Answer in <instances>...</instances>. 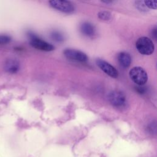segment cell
Returning <instances> with one entry per match:
<instances>
[{
  "mask_svg": "<svg viewBox=\"0 0 157 157\" xmlns=\"http://www.w3.org/2000/svg\"><path fill=\"white\" fill-rule=\"evenodd\" d=\"M136 48L142 55H151L155 49V46L152 40L147 37H141L137 39L136 44Z\"/></svg>",
  "mask_w": 157,
  "mask_h": 157,
  "instance_id": "cell-1",
  "label": "cell"
},
{
  "mask_svg": "<svg viewBox=\"0 0 157 157\" xmlns=\"http://www.w3.org/2000/svg\"><path fill=\"white\" fill-rule=\"evenodd\" d=\"M129 76L131 80L137 85L142 86L148 80V75L146 71L141 67L136 66L129 71Z\"/></svg>",
  "mask_w": 157,
  "mask_h": 157,
  "instance_id": "cell-2",
  "label": "cell"
},
{
  "mask_svg": "<svg viewBox=\"0 0 157 157\" xmlns=\"http://www.w3.org/2000/svg\"><path fill=\"white\" fill-rule=\"evenodd\" d=\"M30 44L34 48L45 52H50L55 49L53 45L38 38L34 35H31L30 38Z\"/></svg>",
  "mask_w": 157,
  "mask_h": 157,
  "instance_id": "cell-3",
  "label": "cell"
},
{
  "mask_svg": "<svg viewBox=\"0 0 157 157\" xmlns=\"http://www.w3.org/2000/svg\"><path fill=\"white\" fill-rule=\"evenodd\" d=\"M49 3L53 8L63 12L70 13L74 10V6L69 1L52 0L49 1Z\"/></svg>",
  "mask_w": 157,
  "mask_h": 157,
  "instance_id": "cell-4",
  "label": "cell"
},
{
  "mask_svg": "<svg viewBox=\"0 0 157 157\" xmlns=\"http://www.w3.org/2000/svg\"><path fill=\"white\" fill-rule=\"evenodd\" d=\"M63 53L67 58L71 60L79 62H86L88 60L87 55L85 53L77 50L67 48L63 52Z\"/></svg>",
  "mask_w": 157,
  "mask_h": 157,
  "instance_id": "cell-5",
  "label": "cell"
},
{
  "mask_svg": "<svg viewBox=\"0 0 157 157\" xmlns=\"http://www.w3.org/2000/svg\"><path fill=\"white\" fill-rule=\"evenodd\" d=\"M109 102L115 107H121L126 102L125 95L120 91H113L108 95Z\"/></svg>",
  "mask_w": 157,
  "mask_h": 157,
  "instance_id": "cell-6",
  "label": "cell"
},
{
  "mask_svg": "<svg viewBox=\"0 0 157 157\" xmlns=\"http://www.w3.org/2000/svg\"><path fill=\"white\" fill-rule=\"evenodd\" d=\"M96 64L102 71L110 77L117 78L118 76V72L115 67L107 61L101 59H98L96 60Z\"/></svg>",
  "mask_w": 157,
  "mask_h": 157,
  "instance_id": "cell-7",
  "label": "cell"
},
{
  "mask_svg": "<svg viewBox=\"0 0 157 157\" xmlns=\"http://www.w3.org/2000/svg\"><path fill=\"white\" fill-rule=\"evenodd\" d=\"M80 31L85 36L89 37L94 36L96 33L95 27L89 22H83L80 25Z\"/></svg>",
  "mask_w": 157,
  "mask_h": 157,
  "instance_id": "cell-8",
  "label": "cell"
},
{
  "mask_svg": "<svg viewBox=\"0 0 157 157\" xmlns=\"http://www.w3.org/2000/svg\"><path fill=\"white\" fill-rule=\"evenodd\" d=\"M20 64L18 61L14 59H8L5 64V70L10 74H15L18 71Z\"/></svg>",
  "mask_w": 157,
  "mask_h": 157,
  "instance_id": "cell-9",
  "label": "cell"
},
{
  "mask_svg": "<svg viewBox=\"0 0 157 157\" xmlns=\"http://www.w3.org/2000/svg\"><path fill=\"white\" fill-rule=\"evenodd\" d=\"M118 61L122 67L127 68L131 65V57L128 53L120 52L118 55Z\"/></svg>",
  "mask_w": 157,
  "mask_h": 157,
  "instance_id": "cell-10",
  "label": "cell"
},
{
  "mask_svg": "<svg viewBox=\"0 0 157 157\" xmlns=\"http://www.w3.org/2000/svg\"><path fill=\"white\" fill-rule=\"evenodd\" d=\"M50 36L53 40H54L56 42H62L64 40L63 36L60 33H59L58 31H53L51 33Z\"/></svg>",
  "mask_w": 157,
  "mask_h": 157,
  "instance_id": "cell-11",
  "label": "cell"
},
{
  "mask_svg": "<svg viewBox=\"0 0 157 157\" xmlns=\"http://www.w3.org/2000/svg\"><path fill=\"white\" fill-rule=\"evenodd\" d=\"M98 17L102 20H109L111 18V14L107 11H101L99 12Z\"/></svg>",
  "mask_w": 157,
  "mask_h": 157,
  "instance_id": "cell-12",
  "label": "cell"
},
{
  "mask_svg": "<svg viewBox=\"0 0 157 157\" xmlns=\"http://www.w3.org/2000/svg\"><path fill=\"white\" fill-rule=\"evenodd\" d=\"M144 3L147 7H148L150 9H156L157 7V1H156L147 0V1H144Z\"/></svg>",
  "mask_w": 157,
  "mask_h": 157,
  "instance_id": "cell-13",
  "label": "cell"
},
{
  "mask_svg": "<svg viewBox=\"0 0 157 157\" xmlns=\"http://www.w3.org/2000/svg\"><path fill=\"white\" fill-rule=\"evenodd\" d=\"M10 40V37L8 36L0 35V44H4L9 43Z\"/></svg>",
  "mask_w": 157,
  "mask_h": 157,
  "instance_id": "cell-14",
  "label": "cell"
},
{
  "mask_svg": "<svg viewBox=\"0 0 157 157\" xmlns=\"http://www.w3.org/2000/svg\"><path fill=\"white\" fill-rule=\"evenodd\" d=\"M151 36H152L155 39L156 38V36H157V32H156V27H155V28L152 29V30H151Z\"/></svg>",
  "mask_w": 157,
  "mask_h": 157,
  "instance_id": "cell-15",
  "label": "cell"
}]
</instances>
